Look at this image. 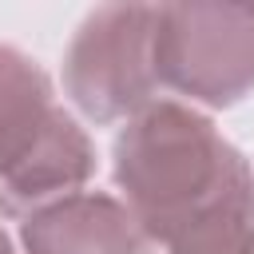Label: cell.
<instances>
[{"mask_svg":"<svg viewBox=\"0 0 254 254\" xmlns=\"http://www.w3.org/2000/svg\"><path fill=\"white\" fill-rule=\"evenodd\" d=\"M155 4H103L64 52V91L91 123H127L159 99Z\"/></svg>","mask_w":254,"mask_h":254,"instance_id":"cell-4","label":"cell"},{"mask_svg":"<svg viewBox=\"0 0 254 254\" xmlns=\"http://www.w3.org/2000/svg\"><path fill=\"white\" fill-rule=\"evenodd\" d=\"M20 242L24 254H139L147 246L127 206L99 190H75L32 210Z\"/></svg>","mask_w":254,"mask_h":254,"instance_id":"cell-5","label":"cell"},{"mask_svg":"<svg viewBox=\"0 0 254 254\" xmlns=\"http://www.w3.org/2000/svg\"><path fill=\"white\" fill-rule=\"evenodd\" d=\"M95 171L87 131L56 103L48 71L12 44H0V214L32 210L75 194Z\"/></svg>","mask_w":254,"mask_h":254,"instance_id":"cell-2","label":"cell"},{"mask_svg":"<svg viewBox=\"0 0 254 254\" xmlns=\"http://www.w3.org/2000/svg\"><path fill=\"white\" fill-rule=\"evenodd\" d=\"M0 254H16V250H12V242L4 238V230H0Z\"/></svg>","mask_w":254,"mask_h":254,"instance_id":"cell-6","label":"cell"},{"mask_svg":"<svg viewBox=\"0 0 254 254\" xmlns=\"http://www.w3.org/2000/svg\"><path fill=\"white\" fill-rule=\"evenodd\" d=\"M155 75L202 107H234L254 91V4H159Z\"/></svg>","mask_w":254,"mask_h":254,"instance_id":"cell-3","label":"cell"},{"mask_svg":"<svg viewBox=\"0 0 254 254\" xmlns=\"http://www.w3.org/2000/svg\"><path fill=\"white\" fill-rule=\"evenodd\" d=\"M123 206L163 254H254V171L194 107L155 99L111 147Z\"/></svg>","mask_w":254,"mask_h":254,"instance_id":"cell-1","label":"cell"}]
</instances>
